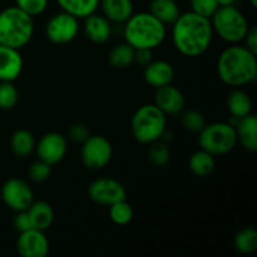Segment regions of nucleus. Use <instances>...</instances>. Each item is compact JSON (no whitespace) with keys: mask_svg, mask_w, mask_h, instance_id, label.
<instances>
[{"mask_svg":"<svg viewBox=\"0 0 257 257\" xmlns=\"http://www.w3.org/2000/svg\"><path fill=\"white\" fill-rule=\"evenodd\" d=\"M23 70V58L19 50L0 45V82H14Z\"/></svg>","mask_w":257,"mask_h":257,"instance_id":"obj_15","label":"nucleus"},{"mask_svg":"<svg viewBox=\"0 0 257 257\" xmlns=\"http://www.w3.org/2000/svg\"><path fill=\"white\" fill-rule=\"evenodd\" d=\"M190 170L197 177H207L215 170V156L206 151L200 150L193 153L190 158Z\"/></svg>","mask_w":257,"mask_h":257,"instance_id":"obj_25","label":"nucleus"},{"mask_svg":"<svg viewBox=\"0 0 257 257\" xmlns=\"http://www.w3.org/2000/svg\"><path fill=\"white\" fill-rule=\"evenodd\" d=\"M136 49L127 43L118 44L110 50L109 63L115 69H125L135 63Z\"/></svg>","mask_w":257,"mask_h":257,"instance_id":"obj_26","label":"nucleus"},{"mask_svg":"<svg viewBox=\"0 0 257 257\" xmlns=\"http://www.w3.org/2000/svg\"><path fill=\"white\" fill-rule=\"evenodd\" d=\"M218 7H228V5H235L236 0H216Z\"/></svg>","mask_w":257,"mask_h":257,"instance_id":"obj_39","label":"nucleus"},{"mask_svg":"<svg viewBox=\"0 0 257 257\" xmlns=\"http://www.w3.org/2000/svg\"><path fill=\"white\" fill-rule=\"evenodd\" d=\"M84 32L90 42L102 44L109 40L112 35V27L110 22L104 15L94 13L84 19Z\"/></svg>","mask_w":257,"mask_h":257,"instance_id":"obj_17","label":"nucleus"},{"mask_svg":"<svg viewBox=\"0 0 257 257\" xmlns=\"http://www.w3.org/2000/svg\"><path fill=\"white\" fill-rule=\"evenodd\" d=\"M100 0H57L62 12L73 15L77 19H85L94 14L99 8Z\"/></svg>","mask_w":257,"mask_h":257,"instance_id":"obj_21","label":"nucleus"},{"mask_svg":"<svg viewBox=\"0 0 257 257\" xmlns=\"http://www.w3.org/2000/svg\"><path fill=\"white\" fill-rule=\"evenodd\" d=\"M210 20L213 32L231 44L243 40L250 29L247 19L235 5L220 7Z\"/></svg>","mask_w":257,"mask_h":257,"instance_id":"obj_6","label":"nucleus"},{"mask_svg":"<svg viewBox=\"0 0 257 257\" xmlns=\"http://www.w3.org/2000/svg\"><path fill=\"white\" fill-rule=\"evenodd\" d=\"M250 4L252 5V8H257V0H250Z\"/></svg>","mask_w":257,"mask_h":257,"instance_id":"obj_40","label":"nucleus"},{"mask_svg":"<svg viewBox=\"0 0 257 257\" xmlns=\"http://www.w3.org/2000/svg\"><path fill=\"white\" fill-rule=\"evenodd\" d=\"M109 217L115 225L125 226L132 221L133 208L127 200L119 201L109 206Z\"/></svg>","mask_w":257,"mask_h":257,"instance_id":"obj_28","label":"nucleus"},{"mask_svg":"<svg viewBox=\"0 0 257 257\" xmlns=\"http://www.w3.org/2000/svg\"><path fill=\"white\" fill-rule=\"evenodd\" d=\"M89 136V130H88L87 125L83 124V123H74V124L69 128V137L73 142L83 143Z\"/></svg>","mask_w":257,"mask_h":257,"instance_id":"obj_35","label":"nucleus"},{"mask_svg":"<svg viewBox=\"0 0 257 257\" xmlns=\"http://www.w3.org/2000/svg\"><path fill=\"white\" fill-rule=\"evenodd\" d=\"M124 24L125 43L135 49L153 50L160 47L166 38V25L150 12L133 14Z\"/></svg>","mask_w":257,"mask_h":257,"instance_id":"obj_3","label":"nucleus"},{"mask_svg":"<svg viewBox=\"0 0 257 257\" xmlns=\"http://www.w3.org/2000/svg\"><path fill=\"white\" fill-rule=\"evenodd\" d=\"M148 157H150L152 165H155L156 167H166L171 160V152L168 145H166V142H162L161 140L151 143Z\"/></svg>","mask_w":257,"mask_h":257,"instance_id":"obj_29","label":"nucleus"},{"mask_svg":"<svg viewBox=\"0 0 257 257\" xmlns=\"http://www.w3.org/2000/svg\"><path fill=\"white\" fill-rule=\"evenodd\" d=\"M34 22L15 5L0 13V45L22 49L32 40Z\"/></svg>","mask_w":257,"mask_h":257,"instance_id":"obj_4","label":"nucleus"},{"mask_svg":"<svg viewBox=\"0 0 257 257\" xmlns=\"http://www.w3.org/2000/svg\"><path fill=\"white\" fill-rule=\"evenodd\" d=\"M135 62H137L138 64L142 65V67H146V65H148L151 62H152V50H150V49H136Z\"/></svg>","mask_w":257,"mask_h":257,"instance_id":"obj_38","label":"nucleus"},{"mask_svg":"<svg viewBox=\"0 0 257 257\" xmlns=\"http://www.w3.org/2000/svg\"><path fill=\"white\" fill-rule=\"evenodd\" d=\"M3 202L14 212L27 211L34 202V193L30 186L20 178H10L2 187Z\"/></svg>","mask_w":257,"mask_h":257,"instance_id":"obj_11","label":"nucleus"},{"mask_svg":"<svg viewBox=\"0 0 257 257\" xmlns=\"http://www.w3.org/2000/svg\"><path fill=\"white\" fill-rule=\"evenodd\" d=\"M28 173H29V177L33 182L43 183L52 175V166L39 160L30 165Z\"/></svg>","mask_w":257,"mask_h":257,"instance_id":"obj_33","label":"nucleus"},{"mask_svg":"<svg viewBox=\"0 0 257 257\" xmlns=\"http://www.w3.org/2000/svg\"><path fill=\"white\" fill-rule=\"evenodd\" d=\"M155 104L166 115H177L185 109L186 99L183 93L177 87L167 84L156 89Z\"/></svg>","mask_w":257,"mask_h":257,"instance_id":"obj_14","label":"nucleus"},{"mask_svg":"<svg viewBox=\"0 0 257 257\" xmlns=\"http://www.w3.org/2000/svg\"><path fill=\"white\" fill-rule=\"evenodd\" d=\"M226 104H227L230 114L236 118L246 117V115L251 114V110H252V100H251L250 95L237 88H235L228 94Z\"/></svg>","mask_w":257,"mask_h":257,"instance_id":"obj_23","label":"nucleus"},{"mask_svg":"<svg viewBox=\"0 0 257 257\" xmlns=\"http://www.w3.org/2000/svg\"><path fill=\"white\" fill-rule=\"evenodd\" d=\"M35 138L32 132L27 130H18L13 133L10 140V148L19 158H25L35 151Z\"/></svg>","mask_w":257,"mask_h":257,"instance_id":"obj_24","label":"nucleus"},{"mask_svg":"<svg viewBox=\"0 0 257 257\" xmlns=\"http://www.w3.org/2000/svg\"><path fill=\"white\" fill-rule=\"evenodd\" d=\"M237 142L248 152L257 151V117L252 113L238 120L235 127Z\"/></svg>","mask_w":257,"mask_h":257,"instance_id":"obj_19","label":"nucleus"},{"mask_svg":"<svg viewBox=\"0 0 257 257\" xmlns=\"http://www.w3.org/2000/svg\"><path fill=\"white\" fill-rule=\"evenodd\" d=\"M235 247L238 252L250 255L257 248V231L253 227H246L238 231L235 236Z\"/></svg>","mask_w":257,"mask_h":257,"instance_id":"obj_27","label":"nucleus"},{"mask_svg":"<svg viewBox=\"0 0 257 257\" xmlns=\"http://www.w3.org/2000/svg\"><path fill=\"white\" fill-rule=\"evenodd\" d=\"M27 212L30 218V222H32V227L37 228V230H48L54 221L53 207L45 201L33 202L27 210Z\"/></svg>","mask_w":257,"mask_h":257,"instance_id":"obj_20","label":"nucleus"},{"mask_svg":"<svg viewBox=\"0 0 257 257\" xmlns=\"http://www.w3.org/2000/svg\"><path fill=\"white\" fill-rule=\"evenodd\" d=\"M198 145L201 150L212 156H223L230 153L237 145L235 127L227 122H215L206 124L198 133Z\"/></svg>","mask_w":257,"mask_h":257,"instance_id":"obj_7","label":"nucleus"},{"mask_svg":"<svg viewBox=\"0 0 257 257\" xmlns=\"http://www.w3.org/2000/svg\"><path fill=\"white\" fill-rule=\"evenodd\" d=\"M99 7L103 15L117 24H124L135 14L132 0H100Z\"/></svg>","mask_w":257,"mask_h":257,"instance_id":"obj_18","label":"nucleus"},{"mask_svg":"<svg viewBox=\"0 0 257 257\" xmlns=\"http://www.w3.org/2000/svg\"><path fill=\"white\" fill-rule=\"evenodd\" d=\"M19 93L13 82H0V109L9 110L17 105Z\"/></svg>","mask_w":257,"mask_h":257,"instance_id":"obj_30","label":"nucleus"},{"mask_svg":"<svg viewBox=\"0 0 257 257\" xmlns=\"http://www.w3.org/2000/svg\"><path fill=\"white\" fill-rule=\"evenodd\" d=\"M167 128L166 114L153 103L138 108L131 120V131L136 141L142 145L160 141Z\"/></svg>","mask_w":257,"mask_h":257,"instance_id":"obj_5","label":"nucleus"},{"mask_svg":"<svg viewBox=\"0 0 257 257\" xmlns=\"http://www.w3.org/2000/svg\"><path fill=\"white\" fill-rule=\"evenodd\" d=\"M211 20L193 12L180 14L172 24V42L185 57L196 58L206 53L212 42Z\"/></svg>","mask_w":257,"mask_h":257,"instance_id":"obj_1","label":"nucleus"},{"mask_svg":"<svg viewBox=\"0 0 257 257\" xmlns=\"http://www.w3.org/2000/svg\"><path fill=\"white\" fill-rule=\"evenodd\" d=\"M218 8L220 7L216 0H191V12L208 19L212 18Z\"/></svg>","mask_w":257,"mask_h":257,"instance_id":"obj_34","label":"nucleus"},{"mask_svg":"<svg viewBox=\"0 0 257 257\" xmlns=\"http://www.w3.org/2000/svg\"><path fill=\"white\" fill-rule=\"evenodd\" d=\"M243 40H245L246 43L245 47L247 48L250 52H252L253 54L257 55V28L250 27V29H248L247 34L243 38Z\"/></svg>","mask_w":257,"mask_h":257,"instance_id":"obj_37","label":"nucleus"},{"mask_svg":"<svg viewBox=\"0 0 257 257\" xmlns=\"http://www.w3.org/2000/svg\"><path fill=\"white\" fill-rule=\"evenodd\" d=\"M48 2L49 0H15V4L23 12L34 18L43 14L47 10Z\"/></svg>","mask_w":257,"mask_h":257,"instance_id":"obj_32","label":"nucleus"},{"mask_svg":"<svg viewBox=\"0 0 257 257\" xmlns=\"http://www.w3.org/2000/svg\"><path fill=\"white\" fill-rule=\"evenodd\" d=\"M217 74L226 85L243 87L257 78L256 54L241 45L226 48L217 59Z\"/></svg>","mask_w":257,"mask_h":257,"instance_id":"obj_2","label":"nucleus"},{"mask_svg":"<svg viewBox=\"0 0 257 257\" xmlns=\"http://www.w3.org/2000/svg\"><path fill=\"white\" fill-rule=\"evenodd\" d=\"M79 32V22L75 17L62 12L53 15L45 28L48 39L58 45L73 42Z\"/></svg>","mask_w":257,"mask_h":257,"instance_id":"obj_9","label":"nucleus"},{"mask_svg":"<svg viewBox=\"0 0 257 257\" xmlns=\"http://www.w3.org/2000/svg\"><path fill=\"white\" fill-rule=\"evenodd\" d=\"M17 250L23 257H45L49 253V241L44 231L29 228L19 233Z\"/></svg>","mask_w":257,"mask_h":257,"instance_id":"obj_13","label":"nucleus"},{"mask_svg":"<svg viewBox=\"0 0 257 257\" xmlns=\"http://www.w3.org/2000/svg\"><path fill=\"white\" fill-rule=\"evenodd\" d=\"M150 13L165 25H172L181 14L175 0H152Z\"/></svg>","mask_w":257,"mask_h":257,"instance_id":"obj_22","label":"nucleus"},{"mask_svg":"<svg viewBox=\"0 0 257 257\" xmlns=\"http://www.w3.org/2000/svg\"><path fill=\"white\" fill-rule=\"evenodd\" d=\"M35 151H37L38 158L40 161L50 166H54L59 163L67 155V140L60 133H47L35 145Z\"/></svg>","mask_w":257,"mask_h":257,"instance_id":"obj_12","label":"nucleus"},{"mask_svg":"<svg viewBox=\"0 0 257 257\" xmlns=\"http://www.w3.org/2000/svg\"><path fill=\"white\" fill-rule=\"evenodd\" d=\"M146 83L152 88H161L171 84L175 77V69L166 60H152L145 67L143 73Z\"/></svg>","mask_w":257,"mask_h":257,"instance_id":"obj_16","label":"nucleus"},{"mask_svg":"<svg viewBox=\"0 0 257 257\" xmlns=\"http://www.w3.org/2000/svg\"><path fill=\"white\" fill-rule=\"evenodd\" d=\"M90 200L100 206H112L113 203L127 200L125 187L114 178H98L88 188Z\"/></svg>","mask_w":257,"mask_h":257,"instance_id":"obj_10","label":"nucleus"},{"mask_svg":"<svg viewBox=\"0 0 257 257\" xmlns=\"http://www.w3.org/2000/svg\"><path fill=\"white\" fill-rule=\"evenodd\" d=\"M112 156V145L103 136H89L82 143L80 158L84 167H87L88 170H102L110 162Z\"/></svg>","mask_w":257,"mask_h":257,"instance_id":"obj_8","label":"nucleus"},{"mask_svg":"<svg viewBox=\"0 0 257 257\" xmlns=\"http://www.w3.org/2000/svg\"><path fill=\"white\" fill-rule=\"evenodd\" d=\"M13 225H14L15 230L18 232H24V231L29 230L32 227V222H30V218L28 216L27 211H19V212H15L14 220H13Z\"/></svg>","mask_w":257,"mask_h":257,"instance_id":"obj_36","label":"nucleus"},{"mask_svg":"<svg viewBox=\"0 0 257 257\" xmlns=\"http://www.w3.org/2000/svg\"><path fill=\"white\" fill-rule=\"evenodd\" d=\"M183 128L191 133H200L207 123H206L205 115L196 109L186 110L181 118Z\"/></svg>","mask_w":257,"mask_h":257,"instance_id":"obj_31","label":"nucleus"}]
</instances>
